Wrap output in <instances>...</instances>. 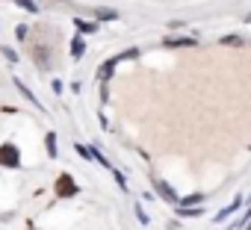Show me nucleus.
Wrapping results in <instances>:
<instances>
[{"instance_id":"obj_5","label":"nucleus","mask_w":251,"mask_h":230,"mask_svg":"<svg viewBox=\"0 0 251 230\" xmlns=\"http://www.w3.org/2000/svg\"><path fill=\"white\" fill-rule=\"evenodd\" d=\"M15 86H18V89H21V92H24V97H27V100H30V103H33V106H39V109H42V100H36V94H33V92H30V89H27V86H24V83H21V80H15Z\"/></svg>"},{"instance_id":"obj_3","label":"nucleus","mask_w":251,"mask_h":230,"mask_svg":"<svg viewBox=\"0 0 251 230\" xmlns=\"http://www.w3.org/2000/svg\"><path fill=\"white\" fill-rule=\"evenodd\" d=\"M154 186H157V192H160V195H163L166 201H172V204L177 201V195H175V189H172L169 183H163V180H154Z\"/></svg>"},{"instance_id":"obj_1","label":"nucleus","mask_w":251,"mask_h":230,"mask_svg":"<svg viewBox=\"0 0 251 230\" xmlns=\"http://www.w3.org/2000/svg\"><path fill=\"white\" fill-rule=\"evenodd\" d=\"M0 165H6V168H18L21 165V154L15 145H0Z\"/></svg>"},{"instance_id":"obj_2","label":"nucleus","mask_w":251,"mask_h":230,"mask_svg":"<svg viewBox=\"0 0 251 230\" xmlns=\"http://www.w3.org/2000/svg\"><path fill=\"white\" fill-rule=\"evenodd\" d=\"M56 195H59V198L77 195V183L71 180V174H59V177H56Z\"/></svg>"},{"instance_id":"obj_14","label":"nucleus","mask_w":251,"mask_h":230,"mask_svg":"<svg viewBox=\"0 0 251 230\" xmlns=\"http://www.w3.org/2000/svg\"><path fill=\"white\" fill-rule=\"evenodd\" d=\"M245 21H248V24H251V12H248V18H245Z\"/></svg>"},{"instance_id":"obj_8","label":"nucleus","mask_w":251,"mask_h":230,"mask_svg":"<svg viewBox=\"0 0 251 230\" xmlns=\"http://www.w3.org/2000/svg\"><path fill=\"white\" fill-rule=\"evenodd\" d=\"M239 204H242V198H236V201H233V204H230V207H225V209H222V212H219V221H222V218H227V215H230V212H233V209H239Z\"/></svg>"},{"instance_id":"obj_6","label":"nucleus","mask_w":251,"mask_h":230,"mask_svg":"<svg viewBox=\"0 0 251 230\" xmlns=\"http://www.w3.org/2000/svg\"><path fill=\"white\" fill-rule=\"evenodd\" d=\"M74 24H77V30H80V33H98V24H92V21H83V18H77Z\"/></svg>"},{"instance_id":"obj_13","label":"nucleus","mask_w":251,"mask_h":230,"mask_svg":"<svg viewBox=\"0 0 251 230\" xmlns=\"http://www.w3.org/2000/svg\"><path fill=\"white\" fill-rule=\"evenodd\" d=\"M222 42H225V45H242L239 36H227V39H222Z\"/></svg>"},{"instance_id":"obj_9","label":"nucleus","mask_w":251,"mask_h":230,"mask_svg":"<svg viewBox=\"0 0 251 230\" xmlns=\"http://www.w3.org/2000/svg\"><path fill=\"white\" fill-rule=\"evenodd\" d=\"M95 12H98V18H103V21H112V18H118L112 9H95Z\"/></svg>"},{"instance_id":"obj_11","label":"nucleus","mask_w":251,"mask_h":230,"mask_svg":"<svg viewBox=\"0 0 251 230\" xmlns=\"http://www.w3.org/2000/svg\"><path fill=\"white\" fill-rule=\"evenodd\" d=\"M18 6H24V9H30V12H39V6L33 3V0H18Z\"/></svg>"},{"instance_id":"obj_7","label":"nucleus","mask_w":251,"mask_h":230,"mask_svg":"<svg viewBox=\"0 0 251 230\" xmlns=\"http://www.w3.org/2000/svg\"><path fill=\"white\" fill-rule=\"evenodd\" d=\"M45 145H48V154H50V157H56V133H48Z\"/></svg>"},{"instance_id":"obj_12","label":"nucleus","mask_w":251,"mask_h":230,"mask_svg":"<svg viewBox=\"0 0 251 230\" xmlns=\"http://www.w3.org/2000/svg\"><path fill=\"white\" fill-rule=\"evenodd\" d=\"M0 53H6V59H12V62L18 59V53H15V50H9V47H3V50H0Z\"/></svg>"},{"instance_id":"obj_10","label":"nucleus","mask_w":251,"mask_h":230,"mask_svg":"<svg viewBox=\"0 0 251 230\" xmlns=\"http://www.w3.org/2000/svg\"><path fill=\"white\" fill-rule=\"evenodd\" d=\"M71 50H74V56H83V39H80V36L71 42Z\"/></svg>"},{"instance_id":"obj_4","label":"nucleus","mask_w":251,"mask_h":230,"mask_svg":"<svg viewBox=\"0 0 251 230\" xmlns=\"http://www.w3.org/2000/svg\"><path fill=\"white\" fill-rule=\"evenodd\" d=\"M166 47H195V39L189 36V39H166L163 42Z\"/></svg>"}]
</instances>
